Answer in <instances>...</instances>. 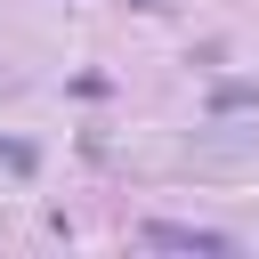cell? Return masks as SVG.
Returning <instances> with one entry per match:
<instances>
[{
	"instance_id": "cell-2",
	"label": "cell",
	"mask_w": 259,
	"mask_h": 259,
	"mask_svg": "<svg viewBox=\"0 0 259 259\" xmlns=\"http://www.w3.org/2000/svg\"><path fill=\"white\" fill-rule=\"evenodd\" d=\"M235 105H259V81H219L210 89V113H235Z\"/></svg>"
},
{
	"instance_id": "cell-4",
	"label": "cell",
	"mask_w": 259,
	"mask_h": 259,
	"mask_svg": "<svg viewBox=\"0 0 259 259\" xmlns=\"http://www.w3.org/2000/svg\"><path fill=\"white\" fill-rule=\"evenodd\" d=\"M130 8H154V0H130Z\"/></svg>"
},
{
	"instance_id": "cell-3",
	"label": "cell",
	"mask_w": 259,
	"mask_h": 259,
	"mask_svg": "<svg viewBox=\"0 0 259 259\" xmlns=\"http://www.w3.org/2000/svg\"><path fill=\"white\" fill-rule=\"evenodd\" d=\"M0 170H16V178H32V170H40V154H32L24 138H0Z\"/></svg>"
},
{
	"instance_id": "cell-1",
	"label": "cell",
	"mask_w": 259,
	"mask_h": 259,
	"mask_svg": "<svg viewBox=\"0 0 259 259\" xmlns=\"http://www.w3.org/2000/svg\"><path fill=\"white\" fill-rule=\"evenodd\" d=\"M146 243H162V251H210V259H219V251H235L219 227H170V219H154V227H146Z\"/></svg>"
}]
</instances>
